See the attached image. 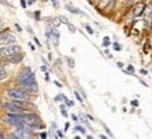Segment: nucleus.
Masks as SVG:
<instances>
[{
	"mask_svg": "<svg viewBox=\"0 0 152 139\" xmlns=\"http://www.w3.org/2000/svg\"><path fill=\"white\" fill-rule=\"evenodd\" d=\"M33 39H34V42L37 44L38 47H42V45H41V42H39V41H38V38H37V37H34V38H33Z\"/></svg>",
	"mask_w": 152,
	"mask_h": 139,
	"instance_id": "obj_44",
	"label": "nucleus"
},
{
	"mask_svg": "<svg viewBox=\"0 0 152 139\" xmlns=\"http://www.w3.org/2000/svg\"><path fill=\"white\" fill-rule=\"evenodd\" d=\"M35 77V73H34V70L30 68V66H23L21 69L17 72L16 75V79H14V83H16L17 86H20L21 83H24V82L30 80V79H34Z\"/></svg>",
	"mask_w": 152,
	"mask_h": 139,
	"instance_id": "obj_3",
	"label": "nucleus"
},
{
	"mask_svg": "<svg viewBox=\"0 0 152 139\" xmlns=\"http://www.w3.org/2000/svg\"><path fill=\"white\" fill-rule=\"evenodd\" d=\"M137 1H140V0H125V4H127V7H132Z\"/></svg>",
	"mask_w": 152,
	"mask_h": 139,
	"instance_id": "obj_25",
	"label": "nucleus"
},
{
	"mask_svg": "<svg viewBox=\"0 0 152 139\" xmlns=\"http://www.w3.org/2000/svg\"><path fill=\"white\" fill-rule=\"evenodd\" d=\"M0 108H1L4 112H16V114H21V112H24V110H23L20 106H17L16 103L13 101V100H10V98H9L7 101H1Z\"/></svg>",
	"mask_w": 152,
	"mask_h": 139,
	"instance_id": "obj_7",
	"label": "nucleus"
},
{
	"mask_svg": "<svg viewBox=\"0 0 152 139\" xmlns=\"http://www.w3.org/2000/svg\"><path fill=\"white\" fill-rule=\"evenodd\" d=\"M0 63L7 66V65H20L24 60V54L23 52H18V54L10 55V56H4V58H0Z\"/></svg>",
	"mask_w": 152,
	"mask_h": 139,
	"instance_id": "obj_6",
	"label": "nucleus"
},
{
	"mask_svg": "<svg viewBox=\"0 0 152 139\" xmlns=\"http://www.w3.org/2000/svg\"><path fill=\"white\" fill-rule=\"evenodd\" d=\"M65 9H66L68 11H69V13L75 14V16H85V13H83V11L79 10L77 7H73L72 4H65Z\"/></svg>",
	"mask_w": 152,
	"mask_h": 139,
	"instance_id": "obj_14",
	"label": "nucleus"
},
{
	"mask_svg": "<svg viewBox=\"0 0 152 139\" xmlns=\"http://www.w3.org/2000/svg\"><path fill=\"white\" fill-rule=\"evenodd\" d=\"M85 28H86V31H87V34H90V35H94V30H93L92 28V25H89V24H86V25H85Z\"/></svg>",
	"mask_w": 152,
	"mask_h": 139,
	"instance_id": "obj_23",
	"label": "nucleus"
},
{
	"mask_svg": "<svg viewBox=\"0 0 152 139\" xmlns=\"http://www.w3.org/2000/svg\"><path fill=\"white\" fill-rule=\"evenodd\" d=\"M41 1H48V0H41Z\"/></svg>",
	"mask_w": 152,
	"mask_h": 139,
	"instance_id": "obj_53",
	"label": "nucleus"
},
{
	"mask_svg": "<svg viewBox=\"0 0 152 139\" xmlns=\"http://www.w3.org/2000/svg\"><path fill=\"white\" fill-rule=\"evenodd\" d=\"M39 69H41V72H42V73H47V72H48V68H47V65H41V68H39Z\"/></svg>",
	"mask_w": 152,
	"mask_h": 139,
	"instance_id": "obj_36",
	"label": "nucleus"
},
{
	"mask_svg": "<svg viewBox=\"0 0 152 139\" xmlns=\"http://www.w3.org/2000/svg\"><path fill=\"white\" fill-rule=\"evenodd\" d=\"M142 18L152 21V1H147V6H145V10H144Z\"/></svg>",
	"mask_w": 152,
	"mask_h": 139,
	"instance_id": "obj_11",
	"label": "nucleus"
},
{
	"mask_svg": "<svg viewBox=\"0 0 152 139\" xmlns=\"http://www.w3.org/2000/svg\"><path fill=\"white\" fill-rule=\"evenodd\" d=\"M23 118L24 122L28 124L34 131H39V129H45V124H44L41 115L38 114V111H28L23 112Z\"/></svg>",
	"mask_w": 152,
	"mask_h": 139,
	"instance_id": "obj_1",
	"label": "nucleus"
},
{
	"mask_svg": "<svg viewBox=\"0 0 152 139\" xmlns=\"http://www.w3.org/2000/svg\"><path fill=\"white\" fill-rule=\"evenodd\" d=\"M68 25H69V31H71L72 34H75V32H76L75 27H73V25H72V24H68Z\"/></svg>",
	"mask_w": 152,
	"mask_h": 139,
	"instance_id": "obj_41",
	"label": "nucleus"
},
{
	"mask_svg": "<svg viewBox=\"0 0 152 139\" xmlns=\"http://www.w3.org/2000/svg\"><path fill=\"white\" fill-rule=\"evenodd\" d=\"M69 128H71V124H69V122H66V124H65V127H64V132H66V131H69Z\"/></svg>",
	"mask_w": 152,
	"mask_h": 139,
	"instance_id": "obj_39",
	"label": "nucleus"
},
{
	"mask_svg": "<svg viewBox=\"0 0 152 139\" xmlns=\"http://www.w3.org/2000/svg\"><path fill=\"white\" fill-rule=\"evenodd\" d=\"M73 131H75V132H80L82 135H86V129H85V127H83V125H79V124H76L75 127H73Z\"/></svg>",
	"mask_w": 152,
	"mask_h": 139,
	"instance_id": "obj_18",
	"label": "nucleus"
},
{
	"mask_svg": "<svg viewBox=\"0 0 152 139\" xmlns=\"http://www.w3.org/2000/svg\"><path fill=\"white\" fill-rule=\"evenodd\" d=\"M66 108H68V106H66L65 103H64V104H61V106H59L61 115H62V117H64V118H69V117H71V114L68 112V110H66Z\"/></svg>",
	"mask_w": 152,
	"mask_h": 139,
	"instance_id": "obj_16",
	"label": "nucleus"
},
{
	"mask_svg": "<svg viewBox=\"0 0 152 139\" xmlns=\"http://www.w3.org/2000/svg\"><path fill=\"white\" fill-rule=\"evenodd\" d=\"M72 119V121H73V122H79V115H76V114H71V117H69Z\"/></svg>",
	"mask_w": 152,
	"mask_h": 139,
	"instance_id": "obj_26",
	"label": "nucleus"
},
{
	"mask_svg": "<svg viewBox=\"0 0 152 139\" xmlns=\"http://www.w3.org/2000/svg\"><path fill=\"white\" fill-rule=\"evenodd\" d=\"M4 96L7 97V98H10V100H31L33 97H35L34 94L26 91L24 89L18 87V86L7 89V90L4 91Z\"/></svg>",
	"mask_w": 152,
	"mask_h": 139,
	"instance_id": "obj_2",
	"label": "nucleus"
},
{
	"mask_svg": "<svg viewBox=\"0 0 152 139\" xmlns=\"http://www.w3.org/2000/svg\"><path fill=\"white\" fill-rule=\"evenodd\" d=\"M65 62L71 69H75V59L72 58V56H65Z\"/></svg>",
	"mask_w": 152,
	"mask_h": 139,
	"instance_id": "obj_17",
	"label": "nucleus"
},
{
	"mask_svg": "<svg viewBox=\"0 0 152 139\" xmlns=\"http://www.w3.org/2000/svg\"><path fill=\"white\" fill-rule=\"evenodd\" d=\"M21 52V47L17 45V44H10V45H4V52H3V56H10V55H14V54H18Z\"/></svg>",
	"mask_w": 152,
	"mask_h": 139,
	"instance_id": "obj_10",
	"label": "nucleus"
},
{
	"mask_svg": "<svg viewBox=\"0 0 152 139\" xmlns=\"http://www.w3.org/2000/svg\"><path fill=\"white\" fill-rule=\"evenodd\" d=\"M65 104H66V106H68V107H69V108H71V107H73V106H75V103L72 101V100H68V101H66Z\"/></svg>",
	"mask_w": 152,
	"mask_h": 139,
	"instance_id": "obj_38",
	"label": "nucleus"
},
{
	"mask_svg": "<svg viewBox=\"0 0 152 139\" xmlns=\"http://www.w3.org/2000/svg\"><path fill=\"white\" fill-rule=\"evenodd\" d=\"M110 45H111V41H110V37H107V35H106V37L103 38V44H102V47H103V48H109Z\"/></svg>",
	"mask_w": 152,
	"mask_h": 139,
	"instance_id": "obj_20",
	"label": "nucleus"
},
{
	"mask_svg": "<svg viewBox=\"0 0 152 139\" xmlns=\"http://www.w3.org/2000/svg\"><path fill=\"white\" fill-rule=\"evenodd\" d=\"M123 70H124V73H127V75H134V73H135V69H134L132 65H127V68Z\"/></svg>",
	"mask_w": 152,
	"mask_h": 139,
	"instance_id": "obj_19",
	"label": "nucleus"
},
{
	"mask_svg": "<svg viewBox=\"0 0 152 139\" xmlns=\"http://www.w3.org/2000/svg\"><path fill=\"white\" fill-rule=\"evenodd\" d=\"M54 101L55 103H61V101H62V94H58V96L54 98Z\"/></svg>",
	"mask_w": 152,
	"mask_h": 139,
	"instance_id": "obj_35",
	"label": "nucleus"
},
{
	"mask_svg": "<svg viewBox=\"0 0 152 139\" xmlns=\"http://www.w3.org/2000/svg\"><path fill=\"white\" fill-rule=\"evenodd\" d=\"M115 4H117V0H102L100 4H99L97 7H94V9H96V11L100 13L102 16L109 17L114 11V9H115Z\"/></svg>",
	"mask_w": 152,
	"mask_h": 139,
	"instance_id": "obj_4",
	"label": "nucleus"
},
{
	"mask_svg": "<svg viewBox=\"0 0 152 139\" xmlns=\"http://www.w3.org/2000/svg\"><path fill=\"white\" fill-rule=\"evenodd\" d=\"M59 20H61V23H62V24H69L68 18H66V17H64V16H59Z\"/></svg>",
	"mask_w": 152,
	"mask_h": 139,
	"instance_id": "obj_31",
	"label": "nucleus"
},
{
	"mask_svg": "<svg viewBox=\"0 0 152 139\" xmlns=\"http://www.w3.org/2000/svg\"><path fill=\"white\" fill-rule=\"evenodd\" d=\"M87 1H89V4H90V6H93V7H97V6L100 4V1H102V0H87Z\"/></svg>",
	"mask_w": 152,
	"mask_h": 139,
	"instance_id": "obj_24",
	"label": "nucleus"
},
{
	"mask_svg": "<svg viewBox=\"0 0 152 139\" xmlns=\"http://www.w3.org/2000/svg\"><path fill=\"white\" fill-rule=\"evenodd\" d=\"M54 84L56 86V87H62V86H64V84H61V83H59L58 80H55V82H54Z\"/></svg>",
	"mask_w": 152,
	"mask_h": 139,
	"instance_id": "obj_48",
	"label": "nucleus"
},
{
	"mask_svg": "<svg viewBox=\"0 0 152 139\" xmlns=\"http://www.w3.org/2000/svg\"><path fill=\"white\" fill-rule=\"evenodd\" d=\"M1 121H3L6 125L16 127V125H18V124L24 122L23 112H21V114H16V112H4V115L1 117Z\"/></svg>",
	"mask_w": 152,
	"mask_h": 139,
	"instance_id": "obj_5",
	"label": "nucleus"
},
{
	"mask_svg": "<svg viewBox=\"0 0 152 139\" xmlns=\"http://www.w3.org/2000/svg\"><path fill=\"white\" fill-rule=\"evenodd\" d=\"M99 138H100V139H107V135H104V134H100V135H99Z\"/></svg>",
	"mask_w": 152,
	"mask_h": 139,
	"instance_id": "obj_49",
	"label": "nucleus"
},
{
	"mask_svg": "<svg viewBox=\"0 0 152 139\" xmlns=\"http://www.w3.org/2000/svg\"><path fill=\"white\" fill-rule=\"evenodd\" d=\"M9 76H10V72H9V69L6 68L4 65L0 63V82L6 80V79H9Z\"/></svg>",
	"mask_w": 152,
	"mask_h": 139,
	"instance_id": "obj_12",
	"label": "nucleus"
},
{
	"mask_svg": "<svg viewBox=\"0 0 152 139\" xmlns=\"http://www.w3.org/2000/svg\"><path fill=\"white\" fill-rule=\"evenodd\" d=\"M3 52H4V45H0V58L3 56Z\"/></svg>",
	"mask_w": 152,
	"mask_h": 139,
	"instance_id": "obj_43",
	"label": "nucleus"
},
{
	"mask_svg": "<svg viewBox=\"0 0 152 139\" xmlns=\"http://www.w3.org/2000/svg\"><path fill=\"white\" fill-rule=\"evenodd\" d=\"M34 18H35V20H37V21H39V20H41V11H34Z\"/></svg>",
	"mask_w": 152,
	"mask_h": 139,
	"instance_id": "obj_27",
	"label": "nucleus"
},
{
	"mask_svg": "<svg viewBox=\"0 0 152 139\" xmlns=\"http://www.w3.org/2000/svg\"><path fill=\"white\" fill-rule=\"evenodd\" d=\"M56 136H58V138H64V136H65V135H64V129H62V131H61V129H56Z\"/></svg>",
	"mask_w": 152,
	"mask_h": 139,
	"instance_id": "obj_30",
	"label": "nucleus"
},
{
	"mask_svg": "<svg viewBox=\"0 0 152 139\" xmlns=\"http://www.w3.org/2000/svg\"><path fill=\"white\" fill-rule=\"evenodd\" d=\"M20 4H21L23 9H27L28 4H27V0H20Z\"/></svg>",
	"mask_w": 152,
	"mask_h": 139,
	"instance_id": "obj_33",
	"label": "nucleus"
},
{
	"mask_svg": "<svg viewBox=\"0 0 152 139\" xmlns=\"http://www.w3.org/2000/svg\"><path fill=\"white\" fill-rule=\"evenodd\" d=\"M51 127H52V129H54V131H56V129H58V128H56V122H52V124H51Z\"/></svg>",
	"mask_w": 152,
	"mask_h": 139,
	"instance_id": "obj_50",
	"label": "nucleus"
},
{
	"mask_svg": "<svg viewBox=\"0 0 152 139\" xmlns=\"http://www.w3.org/2000/svg\"><path fill=\"white\" fill-rule=\"evenodd\" d=\"M10 44H17V38L14 34H11V32L9 31L4 37V45H10Z\"/></svg>",
	"mask_w": 152,
	"mask_h": 139,
	"instance_id": "obj_15",
	"label": "nucleus"
},
{
	"mask_svg": "<svg viewBox=\"0 0 152 139\" xmlns=\"http://www.w3.org/2000/svg\"><path fill=\"white\" fill-rule=\"evenodd\" d=\"M0 106H1V101H0Z\"/></svg>",
	"mask_w": 152,
	"mask_h": 139,
	"instance_id": "obj_54",
	"label": "nucleus"
},
{
	"mask_svg": "<svg viewBox=\"0 0 152 139\" xmlns=\"http://www.w3.org/2000/svg\"><path fill=\"white\" fill-rule=\"evenodd\" d=\"M73 96H75V98H76V100H77L79 103H83V101H85V98H83V96H80V93H79V91H76V90H75V93H73Z\"/></svg>",
	"mask_w": 152,
	"mask_h": 139,
	"instance_id": "obj_21",
	"label": "nucleus"
},
{
	"mask_svg": "<svg viewBox=\"0 0 152 139\" xmlns=\"http://www.w3.org/2000/svg\"><path fill=\"white\" fill-rule=\"evenodd\" d=\"M145 6H147V1H144V0H140V1H137L135 4L132 6V13H134L137 20H140L142 17L144 10H145Z\"/></svg>",
	"mask_w": 152,
	"mask_h": 139,
	"instance_id": "obj_9",
	"label": "nucleus"
},
{
	"mask_svg": "<svg viewBox=\"0 0 152 139\" xmlns=\"http://www.w3.org/2000/svg\"><path fill=\"white\" fill-rule=\"evenodd\" d=\"M103 127H104V129H106V132H107V136H110V138H111V136H113V132L110 131V128H109V127H106V125H103Z\"/></svg>",
	"mask_w": 152,
	"mask_h": 139,
	"instance_id": "obj_32",
	"label": "nucleus"
},
{
	"mask_svg": "<svg viewBox=\"0 0 152 139\" xmlns=\"http://www.w3.org/2000/svg\"><path fill=\"white\" fill-rule=\"evenodd\" d=\"M18 87L24 89L26 91L31 93V94H34V96L38 94V91H39V86H38V82H37L35 77H34V79H30V80H27V82H24V83H21Z\"/></svg>",
	"mask_w": 152,
	"mask_h": 139,
	"instance_id": "obj_8",
	"label": "nucleus"
},
{
	"mask_svg": "<svg viewBox=\"0 0 152 139\" xmlns=\"http://www.w3.org/2000/svg\"><path fill=\"white\" fill-rule=\"evenodd\" d=\"M45 21L48 23V25H51V27H59L61 24H62L59 20V16L58 17H48Z\"/></svg>",
	"mask_w": 152,
	"mask_h": 139,
	"instance_id": "obj_13",
	"label": "nucleus"
},
{
	"mask_svg": "<svg viewBox=\"0 0 152 139\" xmlns=\"http://www.w3.org/2000/svg\"><path fill=\"white\" fill-rule=\"evenodd\" d=\"M144 1H148V0H144Z\"/></svg>",
	"mask_w": 152,
	"mask_h": 139,
	"instance_id": "obj_55",
	"label": "nucleus"
},
{
	"mask_svg": "<svg viewBox=\"0 0 152 139\" xmlns=\"http://www.w3.org/2000/svg\"><path fill=\"white\" fill-rule=\"evenodd\" d=\"M14 27H16V30H17V31H18V32H21V31H23V28L20 27V24H16Z\"/></svg>",
	"mask_w": 152,
	"mask_h": 139,
	"instance_id": "obj_45",
	"label": "nucleus"
},
{
	"mask_svg": "<svg viewBox=\"0 0 152 139\" xmlns=\"http://www.w3.org/2000/svg\"><path fill=\"white\" fill-rule=\"evenodd\" d=\"M140 73H141L142 76H147V75H148V70H147V69H144V68H142V69L140 70Z\"/></svg>",
	"mask_w": 152,
	"mask_h": 139,
	"instance_id": "obj_40",
	"label": "nucleus"
},
{
	"mask_svg": "<svg viewBox=\"0 0 152 139\" xmlns=\"http://www.w3.org/2000/svg\"><path fill=\"white\" fill-rule=\"evenodd\" d=\"M117 66H118L120 69H124V63L123 62H117Z\"/></svg>",
	"mask_w": 152,
	"mask_h": 139,
	"instance_id": "obj_46",
	"label": "nucleus"
},
{
	"mask_svg": "<svg viewBox=\"0 0 152 139\" xmlns=\"http://www.w3.org/2000/svg\"><path fill=\"white\" fill-rule=\"evenodd\" d=\"M131 107H134V108L140 107V101L138 100H131Z\"/></svg>",
	"mask_w": 152,
	"mask_h": 139,
	"instance_id": "obj_29",
	"label": "nucleus"
},
{
	"mask_svg": "<svg viewBox=\"0 0 152 139\" xmlns=\"http://www.w3.org/2000/svg\"><path fill=\"white\" fill-rule=\"evenodd\" d=\"M151 32H152V21H151Z\"/></svg>",
	"mask_w": 152,
	"mask_h": 139,
	"instance_id": "obj_52",
	"label": "nucleus"
},
{
	"mask_svg": "<svg viewBox=\"0 0 152 139\" xmlns=\"http://www.w3.org/2000/svg\"><path fill=\"white\" fill-rule=\"evenodd\" d=\"M51 3H52V6H54L55 9H59V7H61L59 0H51Z\"/></svg>",
	"mask_w": 152,
	"mask_h": 139,
	"instance_id": "obj_28",
	"label": "nucleus"
},
{
	"mask_svg": "<svg viewBox=\"0 0 152 139\" xmlns=\"http://www.w3.org/2000/svg\"><path fill=\"white\" fill-rule=\"evenodd\" d=\"M111 45H113V49L115 51V52H120V51H121V45H120V44L117 42V41H114V42L111 44Z\"/></svg>",
	"mask_w": 152,
	"mask_h": 139,
	"instance_id": "obj_22",
	"label": "nucleus"
},
{
	"mask_svg": "<svg viewBox=\"0 0 152 139\" xmlns=\"http://www.w3.org/2000/svg\"><path fill=\"white\" fill-rule=\"evenodd\" d=\"M86 118L89 119V121H92V122H94V121H96V118L93 117V115H90V114H86Z\"/></svg>",
	"mask_w": 152,
	"mask_h": 139,
	"instance_id": "obj_37",
	"label": "nucleus"
},
{
	"mask_svg": "<svg viewBox=\"0 0 152 139\" xmlns=\"http://www.w3.org/2000/svg\"><path fill=\"white\" fill-rule=\"evenodd\" d=\"M85 136H86L87 139H93V136H92V135H87V134H86V135H85Z\"/></svg>",
	"mask_w": 152,
	"mask_h": 139,
	"instance_id": "obj_51",
	"label": "nucleus"
},
{
	"mask_svg": "<svg viewBox=\"0 0 152 139\" xmlns=\"http://www.w3.org/2000/svg\"><path fill=\"white\" fill-rule=\"evenodd\" d=\"M6 135H7V134H4V132H3V131H1V129H0V139L6 138Z\"/></svg>",
	"mask_w": 152,
	"mask_h": 139,
	"instance_id": "obj_47",
	"label": "nucleus"
},
{
	"mask_svg": "<svg viewBox=\"0 0 152 139\" xmlns=\"http://www.w3.org/2000/svg\"><path fill=\"white\" fill-rule=\"evenodd\" d=\"M47 136H48V134H47L44 129H42V132H39V134H38V138H47Z\"/></svg>",
	"mask_w": 152,
	"mask_h": 139,
	"instance_id": "obj_34",
	"label": "nucleus"
},
{
	"mask_svg": "<svg viewBox=\"0 0 152 139\" xmlns=\"http://www.w3.org/2000/svg\"><path fill=\"white\" fill-rule=\"evenodd\" d=\"M28 47H30V49H31V51H35V49H37V48H35V45H34L33 42H28Z\"/></svg>",
	"mask_w": 152,
	"mask_h": 139,
	"instance_id": "obj_42",
	"label": "nucleus"
}]
</instances>
